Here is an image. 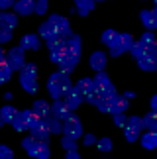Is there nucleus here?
<instances>
[{
	"mask_svg": "<svg viewBox=\"0 0 157 159\" xmlns=\"http://www.w3.org/2000/svg\"><path fill=\"white\" fill-rule=\"evenodd\" d=\"M124 96L130 100V98H134V96H136V93H134V90H126V94H124Z\"/></svg>",
	"mask_w": 157,
	"mask_h": 159,
	"instance_id": "5fc2aeb1",
	"label": "nucleus"
},
{
	"mask_svg": "<svg viewBox=\"0 0 157 159\" xmlns=\"http://www.w3.org/2000/svg\"><path fill=\"white\" fill-rule=\"evenodd\" d=\"M124 51H126V49H124L122 45H114V47H110V55H112V57H120Z\"/></svg>",
	"mask_w": 157,
	"mask_h": 159,
	"instance_id": "09e8293b",
	"label": "nucleus"
},
{
	"mask_svg": "<svg viewBox=\"0 0 157 159\" xmlns=\"http://www.w3.org/2000/svg\"><path fill=\"white\" fill-rule=\"evenodd\" d=\"M20 45L24 47V49L38 51V49H39V45H41V41H39V34H28V35H24L22 41H20Z\"/></svg>",
	"mask_w": 157,
	"mask_h": 159,
	"instance_id": "0eeeda50",
	"label": "nucleus"
},
{
	"mask_svg": "<svg viewBox=\"0 0 157 159\" xmlns=\"http://www.w3.org/2000/svg\"><path fill=\"white\" fill-rule=\"evenodd\" d=\"M71 112H73V110H71V106L67 104V100H65V98L53 100V104H51V116H55V118H59V120H65Z\"/></svg>",
	"mask_w": 157,
	"mask_h": 159,
	"instance_id": "20e7f679",
	"label": "nucleus"
},
{
	"mask_svg": "<svg viewBox=\"0 0 157 159\" xmlns=\"http://www.w3.org/2000/svg\"><path fill=\"white\" fill-rule=\"evenodd\" d=\"M94 2H102V0H94Z\"/></svg>",
	"mask_w": 157,
	"mask_h": 159,
	"instance_id": "4d7b16f0",
	"label": "nucleus"
},
{
	"mask_svg": "<svg viewBox=\"0 0 157 159\" xmlns=\"http://www.w3.org/2000/svg\"><path fill=\"white\" fill-rule=\"evenodd\" d=\"M24 47L18 45V47H12V49L8 51V63L12 65V69L18 71V69H24V65H26V61H24Z\"/></svg>",
	"mask_w": 157,
	"mask_h": 159,
	"instance_id": "7ed1b4c3",
	"label": "nucleus"
},
{
	"mask_svg": "<svg viewBox=\"0 0 157 159\" xmlns=\"http://www.w3.org/2000/svg\"><path fill=\"white\" fill-rule=\"evenodd\" d=\"M61 145H63V149H77V138L73 136H69V134H63V138H61Z\"/></svg>",
	"mask_w": 157,
	"mask_h": 159,
	"instance_id": "473e14b6",
	"label": "nucleus"
},
{
	"mask_svg": "<svg viewBox=\"0 0 157 159\" xmlns=\"http://www.w3.org/2000/svg\"><path fill=\"white\" fill-rule=\"evenodd\" d=\"M14 69H12V65L8 63V59L6 61H0V83H8Z\"/></svg>",
	"mask_w": 157,
	"mask_h": 159,
	"instance_id": "393cba45",
	"label": "nucleus"
},
{
	"mask_svg": "<svg viewBox=\"0 0 157 159\" xmlns=\"http://www.w3.org/2000/svg\"><path fill=\"white\" fill-rule=\"evenodd\" d=\"M34 110L39 116H43V118L51 116V106H49V102H45V100H35L34 102Z\"/></svg>",
	"mask_w": 157,
	"mask_h": 159,
	"instance_id": "cd10ccee",
	"label": "nucleus"
},
{
	"mask_svg": "<svg viewBox=\"0 0 157 159\" xmlns=\"http://www.w3.org/2000/svg\"><path fill=\"white\" fill-rule=\"evenodd\" d=\"M67 157H69V159H78L77 149H69V151H67Z\"/></svg>",
	"mask_w": 157,
	"mask_h": 159,
	"instance_id": "603ef678",
	"label": "nucleus"
},
{
	"mask_svg": "<svg viewBox=\"0 0 157 159\" xmlns=\"http://www.w3.org/2000/svg\"><path fill=\"white\" fill-rule=\"evenodd\" d=\"M0 157L2 159H12L14 157V151H12L10 148H6V145H2V148H0Z\"/></svg>",
	"mask_w": 157,
	"mask_h": 159,
	"instance_id": "a18cd8bd",
	"label": "nucleus"
},
{
	"mask_svg": "<svg viewBox=\"0 0 157 159\" xmlns=\"http://www.w3.org/2000/svg\"><path fill=\"white\" fill-rule=\"evenodd\" d=\"M114 124H116L118 128H126L128 126V118H126L124 112H116L114 114Z\"/></svg>",
	"mask_w": 157,
	"mask_h": 159,
	"instance_id": "a19ab883",
	"label": "nucleus"
},
{
	"mask_svg": "<svg viewBox=\"0 0 157 159\" xmlns=\"http://www.w3.org/2000/svg\"><path fill=\"white\" fill-rule=\"evenodd\" d=\"M16 112H18V110H16L14 106H10V104L2 106V110H0V124H12V120H14Z\"/></svg>",
	"mask_w": 157,
	"mask_h": 159,
	"instance_id": "f3484780",
	"label": "nucleus"
},
{
	"mask_svg": "<svg viewBox=\"0 0 157 159\" xmlns=\"http://www.w3.org/2000/svg\"><path fill=\"white\" fill-rule=\"evenodd\" d=\"M130 53H132V55H134V57H136V61H137V59H141L143 55H147V51L143 49V45H140V43H137V41H136L134 45H132V49H130Z\"/></svg>",
	"mask_w": 157,
	"mask_h": 159,
	"instance_id": "e433bc0d",
	"label": "nucleus"
},
{
	"mask_svg": "<svg viewBox=\"0 0 157 159\" xmlns=\"http://www.w3.org/2000/svg\"><path fill=\"white\" fill-rule=\"evenodd\" d=\"M134 43H136V41H134V38H132L130 34H122V35H120V45H122L126 51H130Z\"/></svg>",
	"mask_w": 157,
	"mask_h": 159,
	"instance_id": "c9c22d12",
	"label": "nucleus"
},
{
	"mask_svg": "<svg viewBox=\"0 0 157 159\" xmlns=\"http://www.w3.org/2000/svg\"><path fill=\"white\" fill-rule=\"evenodd\" d=\"M63 134H69V136H73V138H81L83 136V124H81V120H78V116L71 112L67 118L63 120Z\"/></svg>",
	"mask_w": 157,
	"mask_h": 159,
	"instance_id": "f257e3e1",
	"label": "nucleus"
},
{
	"mask_svg": "<svg viewBox=\"0 0 157 159\" xmlns=\"http://www.w3.org/2000/svg\"><path fill=\"white\" fill-rule=\"evenodd\" d=\"M32 157H39V159H47L49 157V145H47V142H41V139H38V142L34 143V148L28 151Z\"/></svg>",
	"mask_w": 157,
	"mask_h": 159,
	"instance_id": "39448f33",
	"label": "nucleus"
},
{
	"mask_svg": "<svg viewBox=\"0 0 157 159\" xmlns=\"http://www.w3.org/2000/svg\"><path fill=\"white\" fill-rule=\"evenodd\" d=\"M155 6H157V0H155Z\"/></svg>",
	"mask_w": 157,
	"mask_h": 159,
	"instance_id": "13d9d810",
	"label": "nucleus"
},
{
	"mask_svg": "<svg viewBox=\"0 0 157 159\" xmlns=\"http://www.w3.org/2000/svg\"><path fill=\"white\" fill-rule=\"evenodd\" d=\"M151 110H155V112H157V94L151 98Z\"/></svg>",
	"mask_w": 157,
	"mask_h": 159,
	"instance_id": "864d4df0",
	"label": "nucleus"
},
{
	"mask_svg": "<svg viewBox=\"0 0 157 159\" xmlns=\"http://www.w3.org/2000/svg\"><path fill=\"white\" fill-rule=\"evenodd\" d=\"M49 22L57 28L59 35H63L65 39H69L71 35H73V30H71V24H69L67 18H63V16H59V14H51L49 16Z\"/></svg>",
	"mask_w": 157,
	"mask_h": 159,
	"instance_id": "f03ea898",
	"label": "nucleus"
},
{
	"mask_svg": "<svg viewBox=\"0 0 157 159\" xmlns=\"http://www.w3.org/2000/svg\"><path fill=\"white\" fill-rule=\"evenodd\" d=\"M96 108L102 114H112V98L110 96H100L98 102H96Z\"/></svg>",
	"mask_w": 157,
	"mask_h": 159,
	"instance_id": "c85d7f7f",
	"label": "nucleus"
},
{
	"mask_svg": "<svg viewBox=\"0 0 157 159\" xmlns=\"http://www.w3.org/2000/svg\"><path fill=\"white\" fill-rule=\"evenodd\" d=\"M124 138L128 139V142H136V139L140 138V130H136V128H132V126H126L124 128Z\"/></svg>",
	"mask_w": 157,
	"mask_h": 159,
	"instance_id": "72a5a7b5",
	"label": "nucleus"
},
{
	"mask_svg": "<svg viewBox=\"0 0 157 159\" xmlns=\"http://www.w3.org/2000/svg\"><path fill=\"white\" fill-rule=\"evenodd\" d=\"M116 94H118V93H116V87H114V84L110 83V84H108V87L104 89V96H110V98H114Z\"/></svg>",
	"mask_w": 157,
	"mask_h": 159,
	"instance_id": "8fccbe9b",
	"label": "nucleus"
},
{
	"mask_svg": "<svg viewBox=\"0 0 157 159\" xmlns=\"http://www.w3.org/2000/svg\"><path fill=\"white\" fill-rule=\"evenodd\" d=\"M92 81H94V87H106V84H110V77L106 75V71H96V77Z\"/></svg>",
	"mask_w": 157,
	"mask_h": 159,
	"instance_id": "2f4dec72",
	"label": "nucleus"
},
{
	"mask_svg": "<svg viewBox=\"0 0 157 159\" xmlns=\"http://www.w3.org/2000/svg\"><path fill=\"white\" fill-rule=\"evenodd\" d=\"M75 89H77L81 94L87 96V94H90V93H94V81H92V79H88V77H83L81 81L75 84Z\"/></svg>",
	"mask_w": 157,
	"mask_h": 159,
	"instance_id": "2eb2a0df",
	"label": "nucleus"
},
{
	"mask_svg": "<svg viewBox=\"0 0 157 159\" xmlns=\"http://www.w3.org/2000/svg\"><path fill=\"white\" fill-rule=\"evenodd\" d=\"M49 57H51V61H53V63H61V61L65 59V57H67V49H57V51H51V55H49Z\"/></svg>",
	"mask_w": 157,
	"mask_h": 159,
	"instance_id": "ea45409f",
	"label": "nucleus"
},
{
	"mask_svg": "<svg viewBox=\"0 0 157 159\" xmlns=\"http://www.w3.org/2000/svg\"><path fill=\"white\" fill-rule=\"evenodd\" d=\"M128 126H132V128H136V130H143L146 128V122H143V118H140V116H130L128 118Z\"/></svg>",
	"mask_w": 157,
	"mask_h": 159,
	"instance_id": "f704fd0d",
	"label": "nucleus"
},
{
	"mask_svg": "<svg viewBox=\"0 0 157 159\" xmlns=\"http://www.w3.org/2000/svg\"><path fill=\"white\" fill-rule=\"evenodd\" d=\"M16 4V0H0V8L6 10V8H10V6H14Z\"/></svg>",
	"mask_w": 157,
	"mask_h": 159,
	"instance_id": "3c124183",
	"label": "nucleus"
},
{
	"mask_svg": "<svg viewBox=\"0 0 157 159\" xmlns=\"http://www.w3.org/2000/svg\"><path fill=\"white\" fill-rule=\"evenodd\" d=\"M47 12V0H35V14L43 16Z\"/></svg>",
	"mask_w": 157,
	"mask_h": 159,
	"instance_id": "79ce46f5",
	"label": "nucleus"
},
{
	"mask_svg": "<svg viewBox=\"0 0 157 159\" xmlns=\"http://www.w3.org/2000/svg\"><path fill=\"white\" fill-rule=\"evenodd\" d=\"M143 122H146V128H149L151 132H157V112L155 110H151L149 114H146Z\"/></svg>",
	"mask_w": 157,
	"mask_h": 159,
	"instance_id": "7c9ffc66",
	"label": "nucleus"
},
{
	"mask_svg": "<svg viewBox=\"0 0 157 159\" xmlns=\"http://www.w3.org/2000/svg\"><path fill=\"white\" fill-rule=\"evenodd\" d=\"M20 83H22L24 90H26V93H29V94H35V93H38V89H39L38 79H35V77H26V75H20Z\"/></svg>",
	"mask_w": 157,
	"mask_h": 159,
	"instance_id": "4468645a",
	"label": "nucleus"
},
{
	"mask_svg": "<svg viewBox=\"0 0 157 159\" xmlns=\"http://www.w3.org/2000/svg\"><path fill=\"white\" fill-rule=\"evenodd\" d=\"M96 142H98V139H96L92 134H84V138H83V143L84 145H94Z\"/></svg>",
	"mask_w": 157,
	"mask_h": 159,
	"instance_id": "49530a36",
	"label": "nucleus"
},
{
	"mask_svg": "<svg viewBox=\"0 0 157 159\" xmlns=\"http://www.w3.org/2000/svg\"><path fill=\"white\" fill-rule=\"evenodd\" d=\"M155 71H157V67H155Z\"/></svg>",
	"mask_w": 157,
	"mask_h": 159,
	"instance_id": "bf43d9fd",
	"label": "nucleus"
},
{
	"mask_svg": "<svg viewBox=\"0 0 157 159\" xmlns=\"http://www.w3.org/2000/svg\"><path fill=\"white\" fill-rule=\"evenodd\" d=\"M151 14H153V18H155V26H157V6L151 10Z\"/></svg>",
	"mask_w": 157,
	"mask_h": 159,
	"instance_id": "6e6d98bb",
	"label": "nucleus"
},
{
	"mask_svg": "<svg viewBox=\"0 0 157 159\" xmlns=\"http://www.w3.org/2000/svg\"><path fill=\"white\" fill-rule=\"evenodd\" d=\"M29 132H32V136H34L35 139H41V142H47V139H49V136H51V130L45 126V120L41 122V124H38L35 128H32Z\"/></svg>",
	"mask_w": 157,
	"mask_h": 159,
	"instance_id": "ddd939ff",
	"label": "nucleus"
},
{
	"mask_svg": "<svg viewBox=\"0 0 157 159\" xmlns=\"http://www.w3.org/2000/svg\"><path fill=\"white\" fill-rule=\"evenodd\" d=\"M81 47H83V43H81V38H78V35H71V38L67 39V51L69 53H75V55H78V57H81Z\"/></svg>",
	"mask_w": 157,
	"mask_h": 159,
	"instance_id": "a211bd4d",
	"label": "nucleus"
},
{
	"mask_svg": "<svg viewBox=\"0 0 157 159\" xmlns=\"http://www.w3.org/2000/svg\"><path fill=\"white\" fill-rule=\"evenodd\" d=\"M43 120H45V126L51 130V134H63V124H61L63 120L55 118V116H47Z\"/></svg>",
	"mask_w": 157,
	"mask_h": 159,
	"instance_id": "6ab92c4d",
	"label": "nucleus"
},
{
	"mask_svg": "<svg viewBox=\"0 0 157 159\" xmlns=\"http://www.w3.org/2000/svg\"><path fill=\"white\" fill-rule=\"evenodd\" d=\"M12 126H14V130H16V132H24V130H28V122H26V118L22 116V112H16L14 120H12Z\"/></svg>",
	"mask_w": 157,
	"mask_h": 159,
	"instance_id": "c756f323",
	"label": "nucleus"
},
{
	"mask_svg": "<svg viewBox=\"0 0 157 159\" xmlns=\"http://www.w3.org/2000/svg\"><path fill=\"white\" fill-rule=\"evenodd\" d=\"M98 98H100V96L96 94V93H90V94H87V96H84V100H87L88 104H92V106H96V102H98Z\"/></svg>",
	"mask_w": 157,
	"mask_h": 159,
	"instance_id": "de8ad7c7",
	"label": "nucleus"
},
{
	"mask_svg": "<svg viewBox=\"0 0 157 159\" xmlns=\"http://www.w3.org/2000/svg\"><path fill=\"white\" fill-rule=\"evenodd\" d=\"M65 100H67V104L71 106V110H77L78 106H81V102L84 100V94H81V93H78V90L73 87L67 94H65Z\"/></svg>",
	"mask_w": 157,
	"mask_h": 159,
	"instance_id": "9d476101",
	"label": "nucleus"
},
{
	"mask_svg": "<svg viewBox=\"0 0 157 159\" xmlns=\"http://www.w3.org/2000/svg\"><path fill=\"white\" fill-rule=\"evenodd\" d=\"M137 67H140L141 71H155L157 61L151 57V55H143L141 59H137Z\"/></svg>",
	"mask_w": 157,
	"mask_h": 159,
	"instance_id": "4be33fe9",
	"label": "nucleus"
},
{
	"mask_svg": "<svg viewBox=\"0 0 157 159\" xmlns=\"http://www.w3.org/2000/svg\"><path fill=\"white\" fill-rule=\"evenodd\" d=\"M12 39V30L10 28H0V41L2 43H8Z\"/></svg>",
	"mask_w": 157,
	"mask_h": 159,
	"instance_id": "37998d69",
	"label": "nucleus"
},
{
	"mask_svg": "<svg viewBox=\"0 0 157 159\" xmlns=\"http://www.w3.org/2000/svg\"><path fill=\"white\" fill-rule=\"evenodd\" d=\"M141 145H143L146 149H155V148H157V132H151V130H149L147 134H143Z\"/></svg>",
	"mask_w": 157,
	"mask_h": 159,
	"instance_id": "5701e85b",
	"label": "nucleus"
},
{
	"mask_svg": "<svg viewBox=\"0 0 157 159\" xmlns=\"http://www.w3.org/2000/svg\"><path fill=\"white\" fill-rule=\"evenodd\" d=\"M96 148L100 151H112V139L110 138H100L98 142H96Z\"/></svg>",
	"mask_w": 157,
	"mask_h": 159,
	"instance_id": "4c0bfd02",
	"label": "nucleus"
},
{
	"mask_svg": "<svg viewBox=\"0 0 157 159\" xmlns=\"http://www.w3.org/2000/svg\"><path fill=\"white\" fill-rule=\"evenodd\" d=\"M75 4H77V12L81 16H88L94 8V0H75Z\"/></svg>",
	"mask_w": 157,
	"mask_h": 159,
	"instance_id": "aec40b11",
	"label": "nucleus"
},
{
	"mask_svg": "<svg viewBox=\"0 0 157 159\" xmlns=\"http://www.w3.org/2000/svg\"><path fill=\"white\" fill-rule=\"evenodd\" d=\"M120 35L122 34H118L116 30H104V34H102V43H104L108 49L110 47H114V45H120Z\"/></svg>",
	"mask_w": 157,
	"mask_h": 159,
	"instance_id": "1a4fd4ad",
	"label": "nucleus"
},
{
	"mask_svg": "<svg viewBox=\"0 0 157 159\" xmlns=\"http://www.w3.org/2000/svg\"><path fill=\"white\" fill-rule=\"evenodd\" d=\"M45 43H47V47H49L51 51H57V49H67V39H65L63 35H59V34L49 35V38L45 39Z\"/></svg>",
	"mask_w": 157,
	"mask_h": 159,
	"instance_id": "6e6552de",
	"label": "nucleus"
},
{
	"mask_svg": "<svg viewBox=\"0 0 157 159\" xmlns=\"http://www.w3.org/2000/svg\"><path fill=\"white\" fill-rule=\"evenodd\" d=\"M88 63H90V67H92L94 71H104V67H106V53L94 51L92 55H90Z\"/></svg>",
	"mask_w": 157,
	"mask_h": 159,
	"instance_id": "f8f14e48",
	"label": "nucleus"
},
{
	"mask_svg": "<svg viewBox=\"0 0 157 159\" xmlns=\"http://www.w3.org/2000/svg\"><path fill=\"white\" fill-rule=\"evenodd\" d=\"M140 20L143 22V26H146L147 30H157L155 18H153V14H151V10H141V12H140Z\"/></svg>",
	"mask_w": 157,
	"mask_h": 159,
	"instance_id": "bb28decb",
	"label": "nucleus"
},
{
	"mask_svg": "<svg viewBox=\"0 0 157 159\" xmlns=\"http://www.w3.org/2000/svg\"><path fill=\"white\" fill-rule=\"evenodd\" d=\"M35 142H38V139H35L34 136H29V138H24V139H22V148L26 149V151H29V149L34 148V143H35Z\"/></svg>",
	"mask_w": 157,
	"mask_h": 159,
	"instance_id": "c03bdc74",
	"label": "nucleus"
},
{
	"mask_svg": "<svg viewBox=\"0 0 157 159\" xmlns=\"http://www.w3.org/2000/svg\"><path fill=\"white\" fill-rule=\"evenodd\" d=\"M128 110V98L126 96H114L112 98V114H116V112H126Z\"/></svg>",
	"mask_w": 157,
	"mask_h": 159,
	"instance_id": "412c9836",
	"label": "nucleus"
},
{
	"mask_svg": "<svg viewBox=\"0 0 157 159\" xmlns=\"http://www.w3.org/2000/svg\"><path fill=\"white\" fill-rule=\"evenodd\" d=\"M38 34H39V38L47 39V38H49V35H53V34H59V32H57V28L53 26V24H51L49 20H47V22H43V24H41V26H39Z\"/></svg>",
	"mask_w": 157,
	"mask_h": 159,
	"instance_id": "b1692460",
	"label": "nucleus"
},
{
	"mask_svg": "<svg viewBox=\"0 0 157 159\" xmlns=\"http://www.w3.org/2000/svg\"><path fill=\"white\" fill-rule=\"evenodd\" d=\"M155 35H153V30H147V32L146 34H141V38H140V41H137V43H140V45H143V49H149V47H153L155 45Z\"/></svg>",
	"mask_w": 157,
	"mask_h": 159,
	"instance_id": "a878e982",
	"label": "nucleus"
},
{
	"mask_svg": "<svg viewBox=\"0 0 157 159\" xmlns=\"http://www.w3.org/2000/svg\"><path fill=\"white\" fill-rule=\"evenodd\" d=\"M14 10H16V14H20V16L34 14L35 12V0H18L14 4Z\"/></svg>",
	"mask_w": 157,
	"mask_h": 159,
	"instance_id": "423d86ee",
	"label": "nucleus"
},
{
	"mask_svg": "<svg viewBox=\"0 0 157 159\" xmlns=\"http://www.w3.org/2000/svg\"><path fill=\"white\" fill-rule=\"evenodd\" d=\"M77 63H78V55H75V53H69L67 51V57H65L61 63H59V69L61 71H65V73H73L75 71V67H77Z\"/></svg>",
	"mask_w": 157,
	"mask_h": 159,
	"instance_id": "9b49d317",
	"label": "nucleus"
},
{
	"mask_svg": "<svg viewBox=\"0 0 157 159\" xmlns=\"http://www.w3.org/2000/svg\"><path fill=\"white\" fill-rule=\"evenodd\" d=\"M16 26H18V16L16 14H10V12H2V14H0V28L14 30Z\"/></svg>",
	"mask_w": 157,
	"mask_h": 159,
	"instance_id": "dca6fc26",
	"label": "nucleus"
},
{
	"mask_svg": "<svg viewBox=\"0 0 157 159\" xmlns=\"http://www.w3.org/2000/svg\"><path fill=\"white\" fill-rule=\"evenodd\" d=\"M22 75H26V77H35V79H38V67H35L34 63H26V65H24V69H22Z\"/></svg>",
	"mask_w": 157,
	"mask_h": 159,
	"instance_id": "58836bf2",
	"label": "nucleus"
}]
</instances>
